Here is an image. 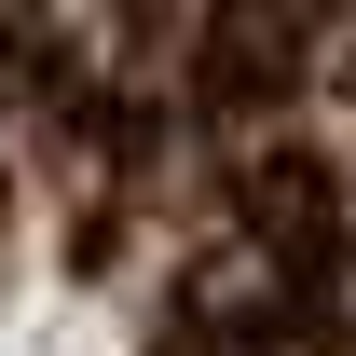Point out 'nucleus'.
Masks as SVG:
<instances>
[{
    "label": "nucleus",
    "mask_w": 356,
    "mask_h": 356,
    "mask_svg": "<svg viewBox=\"0 0 356 356\" xmlns=\"http://www.w3.org/2000/svg\"><path fill=\"white\" fill-rule=\"evenodd\" d=\"M302 83V28L274 14V0H220V28H206V96H288Z\"/></svg>",
    "instance_id": "nucleus-1"
}]
</instances>
